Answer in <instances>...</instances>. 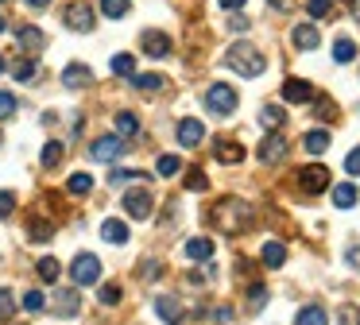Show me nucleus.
Returning <instances> with one entry per match:
<instances>
[{"instance_id":"obj_45","label":"nucleus","mask_w":360,"mask_h":325,"mask_svg":"<svg viewBox=\"0 0 360 325\" xmlns=\"http://www.w3.org/2000/svg\"><path fill=\"white\" fill-rule=\"evenodd\" d=\"M186 190L201 194V190H206V175H201V171H190V175H186Z\"/></svg>"},{"instance_id":"obj_24","label":"nucleus","mask_w":360,"mask_h":325,"mask_svg":"<svg viewBox=\"0 0 360 325\" xmlns=\"http://www.w3.org/2000/svg\"><path fill=\"white\" fill-rule=\"evenodd\" d=\"M12 78H16V82H35V78H39V62L35 59H16L12 62Z\"/></svg>"},{"instance_id":"obj_18","label":"nucleus","mask_w":360,"mask_h":325,"mask_svg":"<svg viewBox=\"0 0 360 325\" xmlns=\"http://www.w3.org/2000/svg\"><path fill=\"white\" fill-rule=\"evenodd\" d=\"M50 310H55L59 317H74L78 310H82V298H78V291H59V294H55V306H50Z\"/></svg>"},{"instance_id":"obj_39","label":"nucleus","mask_w":360,"mask_h":325,"mask_svg":"<svg viewBox=\"0 0 360 325\" xmlns=\"http://www.w3.org/2000/svg\"><path fill=\"white\" fill-rule=\"evenodd\" d=\"M306 12H310L314 20H326V16H333V0H310Z\"/></svg>"},{"instance_id":"obj_57","label":"nucleus","mask_w":360,"mask_h":325,"mask_svg":"<svg viewBox=\"0 0 360 325\" xmlns=\"http://www.w3.org/2000/svg\"><path fill=\"white\" fill-rule=\"evenodd\" d=\"M4 27H8V24H4V16H0V31H4Z\"/></svg>"},{"instance_id":"obj_10","label":"nucleus","mask_w":360,"mask_h":325,"mask_svg":"<svg viewBox=\"0 0 360 325\" xmlns=\"http://www.w3.org/2000/svg\"><path fill=\"white\" fill-rule=\"evenodd\" d=\"M140 47H143V55H151V59H167V55H171V35L143 31L140 35Z\"/></svg>"},{"instance_id":"obj_44","label":"nucleus","mask_w":360,"mask_h":325,"mask_svg":"<svg viewBox=\"0 0 360 325\" xmlns=\"http://www.w3.org/2000/svg\"><path fill=\"white\" fill-rule=\"evenodd\" d=\"M12 209H16V194L0 190V221H4V217H12Z\"/></svg>"},{"instance_id":"obj_50","label":"nucleus","mask_w":360,"mask_h":325,"mask_svg":"<svg viewBox=\"0 0 360 325\" xmlns=\"http://www.w3.org/2000/svg\"><path fill=\"white\" fill-rule=\"evenodd\" d=\"M318 117H322V120H329V117H333V101L318 97Z\"/></svg>"},{"instance_id":"obj_32","label":"nucleus","mask_w":360,"mask_h":325,"mask_svg":"<svg viewBox=\"0 0 360 325\" xmlns=\"http://www.w3.org/2000/svg\"><path fill=\"white\" fill-rule=\"evenodd\" d=\"M109 70H113L117 78H132V74H136V59H132V55H113Z\"/></svg>"},{"instance_id":"obj_52","label":"nucleus","mask_w":360,"mask_h":325,"mask_svg":"<svg viewBox=\"0 0 360 325\" xmlns=\"http://www.w3.org/2000/svg\"><path fill=\"white\" fill-rule=\"evenodd\" d=\"M217 4H221V8H229V12H233V8H244V0H217Z\"/></svg>"},{"instance_id":"obj_55","label":"nucleus","mask_w":360,"mask_h":325,"mask_svg":"<svg viewBox=\"0 0 360 325\" xmlns=\"http://www.w3.org/2000/svg\"><path fill=\"white\" fill-rule=\"evenodd\" d=\"M352 12H357V20H360V0H357V4H352Z\"/></svg>"},{"instance_id":"obj_37","label":"nucleus","mask_w":360,"mask_h":325,"mask_svg":"<svg viewBox=\"0 0 360 325\" xmlns=\"http://www.w3.org/2000/svg\"><path fill=\"white\" fill-rule=\"evenodd\" d=\"M24 310H27V314H43V310H47V294H43V291H27L24 294Z\"/></svg>"},{"instance_id":"obj_47","label":"nucleus","mask_w":360,"mask_h":325,"mask_svg":"<svg viewBox=\"0 0 360 325\" xmlns=\"http://www.w3.org/2000/svg\"><path fill=\"white\" fill-rule=\"evenodd\" d=\"M341 325H360V310L357 306H341Z\"/></svg>"},{"instance_id":"obj_49","label":"nucleus","mask_w":360,"mask_h":325,"mask_svg":"<svg viewBox=\"0 0 360 325\" xmlns=\"http://www.w3.org/2000/svg\"><path fill=\"white\" fill-rule=\"evenodd\" d=\"M229 27H233L236 35H244V31L252 27V20H248V16H233V20H229Z\"/></svg>"},{"instance_id":"obj_15","label":"nucleus","mask_w":360,"mask_h":325,"mask_svg":"<svg viewBox=\"0 0 360 325\" xmlns=\"http://www.w3.org/2000/svg\"><path fill=\"white\" fill-rule=\"evenodd\" d=\"M89 82H93V70L82 66V62H70V66L62 70V85H66V89H85Z\"/></svg>"},{"instance_id":"obj_6","label":"nucleus","mask_w":360,"mask_h":325,"mask_svg":"<svg viewBox=\"0 0 360 325\" xmlns=\"http://www.w3.org/2000/svg\"><path fill=\"white\" fill-rule=\"evenodd\" d=\"M298 190L302 194H326L329 190V171L322 163H310V167L298 171Z\"/></svg>"},{"instance_id":"obj_27","label":"nucleus","mask_w":360,"mask_h":325,"mask_svg":"<svg viewBox=\"0 0 360 325\" xmlns=\"http://www.w3.org/2000/svg\"><path fill=\"white\" fill-rule=\"evenodd\" d=\"M35 271H39L43 283H55V279L62 275V263H59L55 256H47V259H39V263H35Z\"/></svg>"},{"instance_id":"obj_22","label":"nucleus","mask_w":360,"mask_h":325,"mask_svg":"<svg viewBox=\"0 0 360 325\" xmlns=\"http://www.w3.org/2000/svg\"><path fill=\"white\" fill-rule=\"evenodd\" d=\"M294 325H329V317H326V310H322L318 302H310V306H302V310H298Z\"/></svg>"},{"instance_id":"obj_12","label":"nucleus","mask_w":360,"mask_h":325,"mask_svg":"<svg viewBox=\"0 0 360 325\" xmlns=\"http://www.w3.org/2000/svg\"><path fill=\"white\" fill-rule=\"evenodd\" d=\"M201 140H206V124L201 120H194V117L178 120V143L182 147H201Z\"/></svg>"},{"instance_id":"obj_43","label":"nucleus","mask_w":360,"mask_h":325,"mask_svg":"<svg viewBox=\"0 0 360 325\" xmlns=\"http://www.w3.org/2000/svg\"><path fill=\"white\" fill-rule=\"evenodd\" d=\"M264 302H268V287H264V283H256V287L248 291V310H260Z\"/></svg>"},{"instance_id":"obj_21","label":"nucleus","mask_w":360,"mask_h":325,"mask_svg":"<svg viewBox=\"0 0 360 325\" xmlns=\"http://www.w3.org/2000/svg\"><path fill=\"white\" fill-rule=\"evenodd\" d=\"M101 236L120 248V244H128V225H124V221H113V217H109V221L101 225Z\"/></svg>"},{"instance_id":"obj_36","label":"nucleus","mask_w":360,"mask_h":325,"mask_svg":"<svg viewBox=\"0 0 360 325\" xmlns=\"http://www.w3.org/2000/svg\"><path fill=\"white\" fill-rule=\"evenodd\" d=\"M27 233H31L35 244H47L50 236H55V225H50V221H31V229H27Z\"/></svg>"},{"instance_id":"obj_35","label":"nucleus","mask_w":360,"mask_h":325,"mask_svg":"<svg viewBox=\"0 0 360 325\" xmlns=\"http://www.w3.org/2000/svg\"><path fill=\"white\" fill-rule=\"evenodd\" d=\"M333 59L337 62H352V59H357V43H352V39H337L333 43Z\"/></svg>"},{"instance_id":"obj_26","label":"nucleus","mask_w":360,"mask_h":325,"mask_svg":"<svg viewBox=\"0 0 360 325\" xmlns=\"http://www.w3.org/2000/svg\"><path fill=\"white\" fill-rule=\"evenodd\" d=\"M333 205L337 209H352V205H357V186H352V182L333 186Z\"/></svg>"},{"instance_id":"obj_33","label":"nucleus","mask_w":360,"mask_h":325,"mask_svg":"<svg viewBox=\"0 0 360 325\" xmlns=\"http://www.w3.org/2000/svg\"><path fill=\"white\" fill-rule=\"evenodd\" d=\"M66 190L70 194H78V198H85V194L93 190V178L85 175V171H78V175H70V182H66Z\"/></svg>"},{"instance_id":"obj_34","label":"nucleus","mask_w":360,"mask_h":325,"mask_svg":"<svg viewBox=\"0 0 360 325\" xmlns=\"http://www.w3.org/2000/svg\"><path fill=\"white\" fill-rule=\"evenodd\" d=\"M39 163H43V167H59V163H62V143L59 140H50L47 143V147H43V155H39Z\"/></svg>"},{"instance_id":"obj_29","label":"nucleus","mask_w":360,"mask_h":325,"mask_svg":"<svg viewBox=\"0 0 360 325\" xmlns=\"http://www.w3.org/2000/svg\"><path fill=\"white\" fill-rule=\"evenodd\" d=\"M128 8H132L128 0H101V16L105 20H124Z\"/></svg>"},{"instance_id":"obj_40","label":"nucleus","mask_w":360,"mask_h":325,"mask_svg":"<svg viewBox=\"0 0 360 325\" xmlns=\"http://www.w3.org/2000/svg\"><path fill=\"white\" fill-rule=\"evenodd\" d=\"M12 314H16V298H12L8 287H0V322H4V317H12Z\"/></svg>"},{"instance_id":"obj_28","label":"nucleus","mask_w":360,"mask_h":325,"mask_svg":"<svg viewBox=\"0 0 360 325\" xmlns=\"http://www.w3.org/2000/svg\"><path fill=\"white\" fill-rule=\"evenodd\" d=\"M163 82H167L163 74H132V85H136V89H143V93H159Z\"/></svg>"},{"instance_id":"obj_30","label":"nucleus","mask_w":360,"mask_h":325,"mask_svg":"<svg viewBox=\"0 0 360 325\" xmlns=\"http://www.w3.org/2000/svg\"><path fill=\"white\" fill-rule=\"evenodd\" d=\"M283 120H287V113L279 105H264V113H260V124L264 128H271V132H275V128H283Z\"/></svg>"},{"instance_id":"obj_46","label":"nucleus","mask_w":360,"mask_h":325,"mask_svg":"<svg viewBox=\"0 0 360 325\" xmlns=\"http://www.w3.org/2000/svg\"><path fill=\"white\" fill-rule=\"evenodd\" d=\"M140 275H143V279H159V275H163V267L155 263V259H147V263H140Z\"/></svg>"},{"instance_id":"obj_9","label":"nucleus","mask_w":360,"mask_h":325,"mask_svg":"<svg viewBox=\"0 0 360 325\" xmlns=\"http://www.w3.org/2000/svg\"><path fill=\"white\" fill-rule=\"evenodd\" d=\"M287 147H291V143H287L279 132H271L268 140L256 147V155H260V163H268V167H271V163H283V159H287Z\"/></svg>"},{"instance_id":"obj_13","label":"nucleus","mask_w":360,"mask_h":325,"mask_svg":"<svg viewBox=\"0 0 360 325\" xmlns=\"http://www.w3.org/2000/svg\"><path fill=\"white\" fill-rule=\"evenodd\" d=\"M213 159L225 163V167H236V163H244V147L236 140H217L213 143Z\"/></svg>"},{"instance_id":"obj_38","label":"nucleus","mask_w":360,"mask_h":325,"mask_svg":"<svg viewBox=\"0 0 360 325\" xmlns=\"http://www.w3.org/2000/svg\"><path fill=\"white\" fill-rule=\"evenodd\" d=\"M132 178H143L140 171H128V167H113L109 171V186H124V182H132Z\"/></svg>"},{"instance_id":"obj_17","label":"nucleus","mask_w":360,"mask_h":325,"mask_svg":"<svg viewBox=\"0 0 360 325\" xmlns=\"http://www.w3.org/2000/svg\"><path fill=\"white\" fill-rule=\"evenodd\" d=\"M155 314H159L167 325H182V306H178V298H171V294L155 298Z\"/></svg>"},{"instance_id":"obj_2","label":"nucleus","mask_w":360,"mask_h":325,"mask_svg":"<svg viewBox=\"0 0 360 325\" xmlns=\"http://www.w3.org/2000/svg\"><path fill=\"white\" fill-rule=\"evenodd\" d=\"M225 66L236 70L240 78H260L264 70H268V55H264L260 47H252V43H236V47H229Z\"/></svg>"},{"instance_id":"obj_48","label":"nucleus","mask_w":360,"mask_h":325,"mask_svg":"<svg viewBox=\"0 0 360 325\" xmlns=\"http://www.w3.org/2000/svg\"><path fill=\"white\" fill-rule=\"evenodd\" d=\"M345 171H349V175H360V147L345 155Z\"/></svg>"},{"instance_id":"obj_56","label":"nucleus","mask_w":360,"mask_h":325,"mask_svg":"<svg viewBox=\"0 0 360 325\" xmlns=\"http://www.w3.org/2000/svg\"><path fill=\"white\" fill-rule=\"evenodd\" d=\"M0 74H4V55H0Z\"/></svg>"},{"instance_id":"obj_20","label":"nucleus","mask_w":360,"mask_h":325,"mask_svg":"<svg viewBox=\"0 0 360 325\" xmlns=\"http://www.w3.org/2000/svg\"><path fill=\"white\" fill-rule=\"evenodd\" d=\"M302 147L310 151V155L329 151V132H326V128H314V132H306V136H302Z\"/></svg>"},{"instance_id":"obj_11","label":"nucleus","mask_w":360,"mask_h":325,"mask_svg":"<svg viewBox=\"0 0 360 325\" xmlns=\"http://www.w3.org/2000/svg\"><path fill=\"white\" fill-rule=\"evenodd\" d=\"M16 43H20V50H24V55H35V50L47 47V35H43L35 24H24V27H16Z\"/></svg>"},{"instance_id":"obj_58","label":"nucleus","mask_w":360,"mask_h":325,"mask_svg":"<svg viewBox=\"0 0 360 325\" xmlns=\"http://www.w3.org/2000/svg\"><path fill=\"white\" fill-rule=\"evenodd\" d=\"M0 4H4V0H0Z\"/></svg>"},{"instance_id":"obj_31","label":"nucleus","mask_w":360,"mask_h":325,"mask_svg":"<svg viewBox=\"0 0 360 325\" xmlns=\"http://www.w3.org/2000/svg\"><path fill=\"white\" fill-rule=\"evenodd\" d=\"M155 171H159V178H175V175H182V159L178 155H159Z\"/></svg>"},{"instance_id":"obj_54","label":"nucleus","mask_w":360,"mask_h":325,"mask_svg":"<svg viewBox=\"0 0 360 325\" xmlns=\"http://www.w3.org/2000/svg\"><path fill=\"white\" fill-rule=\"evenodd\" d=\"M27 4H31V8H47L50 0H27Z\"/></svg>"},{"instance_id":"obj_14","label":"nucleus","mask_w":360,"mask_h":325,"mask_svg":"<svg viewBox=\"0 0 360 325\" xmlns=\"http://www.w3.org/2000/svg\"><path fill=\"white\" fill-rule=\"evenodd\" d=\"M283 101H291V105H306V101H314V85L302 82V78H291V82H283Z\"/></svg>"},{"instance_id":"obj_23","label":"nucleus","mask_w":360,"mask_h":325,"mask_svg":"<svg viewBox=\"0 0 360 325\" xmlns=\"http://www.w3.org/2000/svg\"><path fill=\"white\" fill-rule=\"evenodd\" d=\"M186 256L190 259H213V240L210 236H194V240H186Z\"/></svg>"},{"instance_id":"obj_19","label":"nucleus","mask_w":360,"mask_h":325,"mask_svg":"<svg viewBox=\"0 0 360 325\" xmlns=\"http://www.w3.org/2000/svg\"><path fill=\"white\" fill-rule=\"evenodd\" d=\"M260 259H264V267H283L287 263V248L279 240H268L260 248Z\"/></svg>"},{"instance_id":"obj_53","label":"nucleus","mask_w":360,"mask_h":325,"mask_svg":"<svg viewBox=\"0 0 360 325\" xmlns=\"http://www.w3.org/2000/svg\"><path fill=\"white\" fill-rule=\"evenodd\" d=\"M268 4H271V8H279V12H287V8H291V0H268Z\"/></svg>"},{"instance_id":"obj_42","label":"nucleus","mask_w":360,"mask_h":325,"mask_svg":"<svg viewBox=\"0 0 360 325\" xmlns=\"http://www.w3.org/2000/svg\"><path fill=\"white\" fill-rule=\"evenodd\" d=\"M12 117H16V97L0 89V120H12Z\"/></svg>"},{"instance_id":"obj_16","label":"nucleus","mask_w":360,"mask_h":325,"mask_svg":"<svg viewBox=\"0 0 360 325\" xmlns=\"http://www.w3.org/2000/svg\"><path fill=\"white\" fill-rule=\"evenodd\" d=\"M291 43H294L298 50H318L322 35H318V27H314V24H298V27L291 31Z\"/></svg>"},{"instance_id":"obj_3","label":"nucleus","mask_w":360,"mask_h":325,"mask_svg":"<svg viewBox=\"0 0 360 325\" xmlns=\"http://www.w3.org/2000/svg\"><path fill=\"white\" fill-rule=\"evenodd\" d=\"M236 89L229 82H213L210 89H206V108H210L213 117H233L236 113Z\"/></svg>"},{"instance_id":"obj_8","label":"nucleus","mask_w":360,"mask_h":325,"mask_svg":"<svg viewBox=\"0 0 360 325\" xmlns=\"http://www.w3.org/2000/svg\"><path fill=\"white\" fill-rule=\"evenodd\" d=\"M62 24H66L70 31H93V8L78 0V4H70V8L62 12Z\"/></svg>"},{"instance_id":"obj_41","label":"nucleus","mask_w":360,"mask_h":325,"mask_svg":"<svg viewBox=\"0 0 360 325\" xmlns=\"http://www.w3.org/2000/svg\"><path fill=\"white\" fill-rule=\"evenodd\" d=\"M97 298H101V306H117V302H120V287L117 283H105Z\"/></svg>"},{"instance_id":"obj_51","label":"nucleus","mask_w":360,"mask_h":325,"mask_svg":"<svg viewBox=\"0 0 360 325\" xmlns=\"http://www.w3.org/2000/svg\"><path fill=\"white\" fill-rule=\"evenodd\" d=\"M345 259H349V267H357V271H360V244H352V248L345 252Z\"/></svg>"},{"instance_id":"obj_4","label":"nucleus","mask_w":360,"mask_h":325,"mask_svg":"<svg viewBox=\"0 0 360 325\" xmlns=\"http://www.w3.org/2000/svg\"><path fill=\"white\" fill-rule=\"evenodd\" d=\"M70 279H74L78 287H89L101 279V259L93 256V252H82V256H74V263H70Z\"/></svg>"},{"instance_id":"obj_1","label":"nucleus","mask_w":360,"mask_h":325,"mask_svg":"<svg viewBox=\"0 0 360 325\" xmlns=\"http://www.w3.org/2000/svg\"><path fill=\"white\" fill-rule=\"evenodd\" d=\"M252 205L248 201H236V198H225V201H217V205L210 209V225L217 229V233H225V236H236V233H244V229L252 225Z\"/></svg>"},{"instance_id":"obj_25","label":"nucleus","mask_w":360,"mask_h":325,"mask_svg":"<svg viewBox=\"0 0 360 325\" xmlns=\"http://www.w3.org/2000/svg\"><path fill=\"white\" fill-rule=\"evenodd\" d=\"M117 136H120V140L140 136V120H136V113H117Z\"/></svg>"},{"instance_id":"obj_5","label":"nucleus","mask_w":360,"mask_h":325,"mask_svg":"<svg viewBox=\"0 0 360 325\" xmlns=\"http://www.w3.org/2000/svg\"><path fill=\"white\" fill-rule=\"evenodd\" d=\"M120 205H124V213L132 217V221H147V217L155 213V201H151V194L143 190V186H136V190H128Z\"/></svg>"},{"instance_id":"obj_7","label":"nucleus","mask_w":360,"mask_h":325,"mask_svg":"<svg viewBox=\"0 0 360 325\" xmlns=\"http://www.w3.org/2000/svg\"><path fill=\"white\" fill-rule=\"evenodd\" d=\"M124 151H128V143L120 140V136H101V140L89 143V155L97 159V163H117Z\"/></svg>"}]
</instances>
